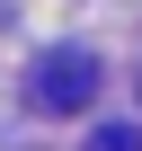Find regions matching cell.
Wrapping results in <instances>:
<instances>
[{
    "instance_id": "obj_1",
    "label": "cell",
    "mask_w": 142,
    "mask_h": 151,
    "mask_svg": "<svg viewBox=\"0 0 142 151\" xmlns=\"http://www.w3.org/2000/svg\"><path fill=\"white\" fill-rule=\"evenodd\" d=\"M89 98H98V53H80V45L44 53V71H36V107H44V116H71V107H89Z\"/></svg>"
},
{
    "instance_id": "obj_2",
    "label": "cell",
    "mask_w": 142,
    "mask_h": 151,
    "mask_svg": "<svg viewBox=\"0 0 142 151\" xmlns=\"http://www.w3.org/2000/svg\"><path fill=\"white\" fill-rule=\"evenodd\" d=\"M89 151H142V124H98V142Z\"/></svg>"
}]
</instances>
